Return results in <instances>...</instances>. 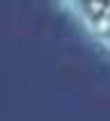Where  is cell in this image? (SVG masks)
Here are the masks:
<instances>
[{
	"instance_id": "obj_1",
	"label": "cell",
	"mask_w": 110,
	"mask_h": 121,
	"mask_svg": "<svg viewBox=\"0 0 110 121\" xmlns=\"http://www.w3.org/2000/svg\"><path fill=\"white\" fill-rule=\"evenodd\" d=\"M78 23L85 25L92 39H96L110 53V0H62Z\"/></svg>"
}]
</instances>
